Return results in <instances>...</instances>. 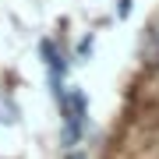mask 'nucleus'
Returning a JSON list of instances; mask_svg holds the SVG:
<instances>
[{
    "mask_svg": "<svg viewBox=\"0 0 159 159\" xmlns=\"http://www.w3.org/2000/svg\"><path fill=\"white\" fill-rule=\"evenodd\" d=\"M39 57H43V64H46V74H50V92H53V99L64 102V99H67V92H64V71H67V60H64L60 46L53 43V39H43V43H39Z\"/></svg>",
    "mask_w": 159,
    "mask_h": 159,
    "instance_id": "obj_2",
    "label": "nucleus"
},
{
    "mask_svg": "<svg viewBox=\"0 0 159 159\" xmlns=\"http://www.w3.org/2000/svg\"><path fill=\"white\" fill-rule=\"evenodd\" d=\"M60 110H64L60 142H64V148H74V145L81 142V134H85V120H89V99H85V92H81V89H71L67 99L60 102Z\"/></svg>",
    "mask_w": 159,
    "mask_h": 159,
    "instance_id": "obj_1",
    "label": "nucleus"
},
{
    "mask_svg": "<svg viewBox=\"0 0 159 159\" xmlns=\"http://www.w3.org/2000/svg\"><path fill=\"white\" fill-rule=\"evenodd\" d=\"M131 4H134V0H120V7H117V14H120V18H127V11H131Z\"/></svg>",
    "mask_w": 159,
    "mask_h": 159,
    "instance_id": "obj_3",
    "label": "nucleus"
},
{
    "mask_svg": "<svg viewBox=\"0 0 159 159\" xmlns=\"http://www.w3.org/2000/svg\"><path fill=\"white\" fill-rule=\"evenodd\" d=\"M71 159H85V156H81V152H74V156H71Z\"/></svg>",
    "mask_w": 159,
    "mask_h": 159,
    "instance_id": "obj_4",
    "label": "nucleus"
}]
</instances>
